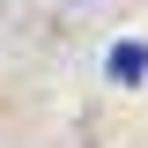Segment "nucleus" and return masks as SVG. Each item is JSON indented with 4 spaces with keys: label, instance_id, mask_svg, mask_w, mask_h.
<instances>
[{
    "label": "nucleus",
    "instance_id": "obj_1",
    "mask_svg": "<svg viewBox=\"0 0 148 148\" xmlns=\"http://www.w3.org/2000/svg\"><path fill=\"white\" fill-rule=\"evenodd\" d=\"M141 74H148V45H141V37H126V45L111 52V82H141Z\"/></svg>",
    "mask_w": 148,
    "mask_h": 148
}]
</instances>
